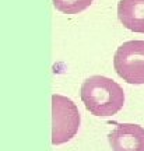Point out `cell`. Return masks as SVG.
<instances>
[{
    "mask_svg": "<svg viewBox=\"0 0 144 151\" xmlns=\"http://www.w3.org/2000/svg\"><path fill=\"white\" fill-rule=\"evenodd\" d=\"M117 18L125 28L144 34V0H119Z\"/></svg>",
    "mask_w": 144,
    "mask_h": 151,
    "instance_id": "cell-5",
    "label": "cell"
},
{
    "mask_svg": "<svg viewBox=\"0 0 144 151\" xmlns=\"http://www.w3.org/2000/svg\"><path fill=\"white\" fill-rule=\"evenodd\" d=\"M112 151H144V129L139 124L120 123L108 134Z\"/></svg>",
    "mask_w": 144,
    "mask_h": 151,
    "instance_id": "cell-4",
    "label": "cell"
},
{
    "mask_svg": "<svg viewBox=\"0 0 144 151\" xmlns=\"http://www.w3.org/2000/svg\"><path fill=\"white\" fill-rule=\"evenodd\" d=\"M81 99L95 116H112L123 108V88L112 78L104 76H91L81 86Z\"/></svg>",
    "mask_w": 144,
    "mask_h": 151,
    "instance_id": "cell-1",
    "label": "cell"
},
{
    "mask_svg": "<svg viewBox=\"0 0 144 151\" xmlns=\"http://www.w3.org/2000/svg\"><path fill=\"white\" fill-rule=\"evenodd\" d=\"M56 10L64 14H78L91 6L94 0H52Z\"/></svg>",
    "mask_w": 144,
    "mask_h": 151,
    "instance_id": "cell-6",
    "label": "cell"
},
{
    "mask_svg": "<svg viewBox=\"0 0 144 151\" xmlns=\"http://www.w3.org/2000/svg\"><path fill=\"white\" fill-rule=\"evenodd\" d=\"M117 76L129 84H144V41H127L113 56Z\"/></svg>",
    "mask_w": 144,
    "mask_h": 151,
    "instance_id": "cell-3",
    "label": "cell"
},
{
    "mask_svg": "<svg viewBox=\"0 0 144 151\" xmlns=\"http://www.w3.org/2000/svg\"><path fill=\"white\" fill-rule=\"evenodd\" d=\"M80 127V112L70 98L52 95V143L55 146L71 140Z\"/></svg>",
    "mask_w": 144,
    "mask_h": 151,
    "instance_id": "cell-2",
    "label": "cell"
}]
</instances>
